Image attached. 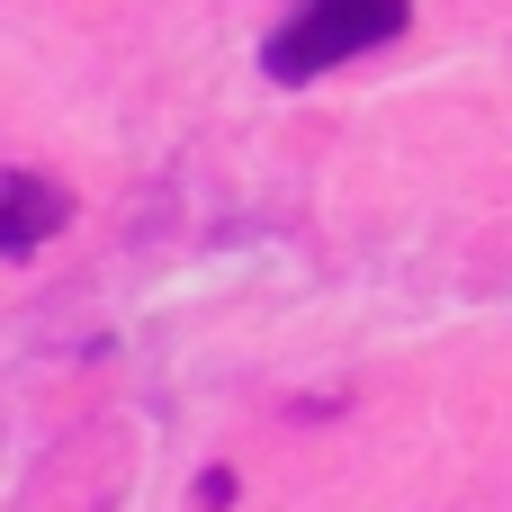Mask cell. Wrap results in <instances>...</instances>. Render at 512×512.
<instances>
[{"label":"cell","mask_w":512,"mask_h":512,"mask_svg":"<svg viewBox=\"0 0 512 512\" xmlns=\"http://www.w3.org/2000/svg\"><path fill=\"white\" fill-rule=\"evenodd\" d=\"M405 9H414V0H306L279 36L261 45V72H270V81H315V72H333V63L387 45V36L405 27Z\"/></svg>","instance_id":"6da1fadb"},{"label":"cell","mask_w":512,"mask_h":512,"mask_svg":"<svg viewBox=\"0 0 512 512\" xmlns=\"http://www.w3.org/2000/svg\"><path fill=\"white\" fill-rule=\"evenodd\" d=\"M63 216H72V189H63V180H45V171H0V252H9V261L36 252V243H54Z\"/></svg>","instance_id":"7a4b0ae2"}]
</instances>
